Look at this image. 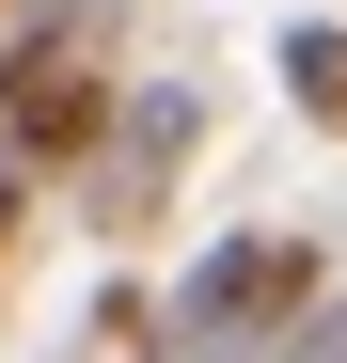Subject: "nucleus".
Here are the masks:
<instances>
[{"label":"nucleus","mask_w":347,"mask_h":363,"mask_svg":"<svg viewBox=\"0 0 347 363\" xmlns=\"http://www.w3.org/2000/svg\"><path fill=\"white\" fill-rule=\"evenodd\" d=\"M0 79H16V64H0Z\"/></svg>","instance_id":"6e6552de"},{"label":"nucleus","mask_w":347,"mask_h":363,"mask_svg":"<svg viewBox=\"0 0 347 363\" xmlns=\"http://www.w3.org/2000/svg\"><path fill=\"white\" fill-rule=\"evenodd\" d=\"M268 79H284V111H300L316 143H347V16H284L268 32Z\"/></svg>","instance_id":"20e7f679"},{"label":"nucleus","mask_w":347,"mask_h":363,"mask_svg":"<svg viewBox=\"0 0 347 363\" xmlns=\"http://www.w3.org/2000/svg\"><path fill=\"white\" fill-rule=\"evenodd\" d=\"M205 158V95L190 79H127V127H110V158L79 174V206H95V237L127 253V237H158V206H174V174Z\"/></svg>","instance_id":"7ed1b4c3"},{"label":"nucleus","mask_w":347,"mask_h":363,"mask_svg":"<svg viewBox=\"0 0 347 363\" xmlns=\"http://www.w3.org/2000/svg\"><path fill=\"white\" fill-rule=\"evenodd\" d=\"M0 64H16V79H0V158H16V174H47V190H79V174L110 158V127H127V79H95V64H79L64 0L0 32Z\"/></svg>","instance_id":"f03ea898"},{"label":"nucleus","mask_w":347,"mask_h":363,"mask_svg":"<svg viewBox=\"0 0 347 363\" xmlns=\"http://www.w3.org/2000/svg\"><path fill=\"white\" fill-rule=\"evenodd\" d=\"M0 16H47V0H0Z\"/></svg>","instance_id":"0eeeda50"},{"label":"nucleus","mask_w":347,"mask_h":363,"mask_svg":"<svg viewBox=\"0 0 347 363\" xmlns=\"http://www.w3.org/2000/svg\"><path fill=\"white\" fill-rule=\"evenodd\" d=\"M32 190H47V174H16V158H0V269H16V237H32Z\"/></svg>","instance_id":"39448f33"},{"label":"nucleus","mask_w":347,"mask_h":363,"mask_svg":"<svg viewBox=\"0 0 347 363\" xmlns=\"http://www.w3.org/2000/svg\"><path fill=\"white\" fill-rule=\"evenodd\" d=\"M331 300V253L300 221H237V237H205L190 269H174L158 300V347L174 363H237V347H300V316Z\"/></svg>","instance_id":"f257e3e1"},{"label":"nucleus","mask_w":347,"mask_h":363,"mask_svg":"<svg viewBox=\"0 0 347 363\" xmlns=\"http://www.w3.org/2000/svg\"><path fill=\"white\" fill-rule=\"evenodd\" d=\"M284 363H347V300H316V316H300V347H284Z\"/></svg>","instance_id":"423d86ee"}]
</instances>
